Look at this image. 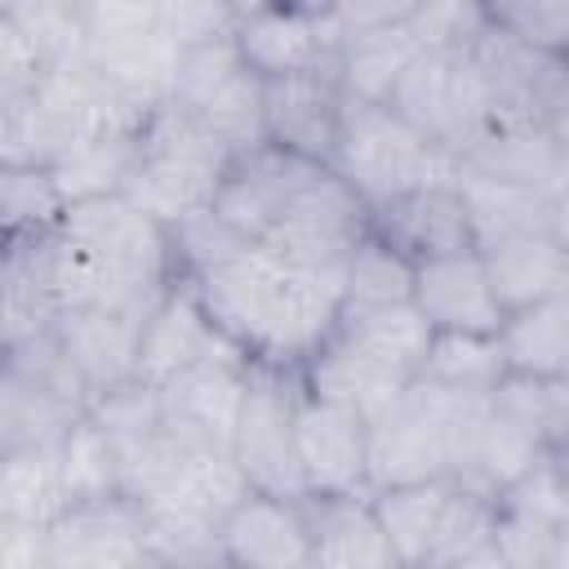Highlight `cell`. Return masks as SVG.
I'll return each mask as SVG.
<instances>
[{
  "label": "cell",
  "instance_id": "obj_1",
  "mask_svg": "<svg viewBox=\"0 0 569 569\" xmlns=\"http://www.w3.org/2000/svg\"><path fill=\"white\" fill-rule=\"evenodd\" d=\"M191 284L209 320L276 369H302L342 316V267H289L258 240Z\"/></svg>",
  "mask_w": 569,
  "mask_h": 569
},
{
  "label": "cell",
  "instance_id": "obj_2",
  "mask_svg": "<svg viewBox=\"0 0 569 569\" xmlns=\"http://www.w3.org/2000/svg\"><path fill=\"white\" fill-rule=\"evenodd\" d=\"M227 164L231 147L218 142L187 107L164 98L138 133V164L129 173L124 196L164 227H173L178 218L213 204Z\"/></svg>",
  "mask_w": 569,
  "mask_h": 569
},
{
  "label": "cell",
  "instance_id": "obj_3",
  "mask_svg": "<svg viewBox=\"0 0 569 569\" xmlns=\"http://www.w3.org/2000/svg\"><path fill=\"white\" fill-rule=\"evenodd\" d=\"M458 164H462L458 151L427 138L391 102L347 98L329 169H338L365 196V204L391 200V196H400L409 187H422V182L453 178Z\"/></svg>",
  "mask_w": 569,
  "mask_h": 569
},
{
  "label": "cell",
  "instance_id": "obj_4",
  "mask_svg": "<svg viewBox=\"0 0 569 569\" xmlns=\"http://www.w3.org/2000/svg\"><path fill=\"white\" fill-rule=\"evenodd\" d=\"M409 124H418L427 138H436L449 151H467L493 120V93L489 80L471 53V44H431L422 49L400 84L387 98Z\"/></svg>",
  "mask_w": 569,
  "mask_h": 569
},
{
  "label": "cell",
  "instance_id": "obj_5",
  "mask_svg": "<svg viewBox=\"0 0 569 569\" xmlns=\"http://www.w3.org/2000/svg\"><path fill=\"white\" fill-rule=\"evenodd\" d=\"M298 396H302V373L298 369H276L253 360L249 396L231 436V453L244 471V480L262 493L280 498H307V476L298 458Z\"/></svg>",
  "mask_w": 569,
  "mask_h": 569
},
{
  "label": "cell",
  "instance_id": "obj_6",
  "mask_svg": "<svg viewBox=\"0 0 569 569\" xmlns=\"http://www.w3.org/2000/svg\"><path fill=\"white\" fill-rule=\"evenodd\" d=\"M58 231L129 284L160 289V284L178 280L169 227L160 218H151L142 204H133L124 191L67 204L58 218Z\"/></svg>",
  "mask_w": 569,
  "mask_h": 569
},
{
  "label": "cell",
  "instance_id": "obj_7",
  "mask_svg": "<svg viewBox=\"0 0 569 569\" xmlns=\"http://www.w3.org/2000/svg\"><path fill=\"white\" fill-rule=\"evenodd\" d=\"M253 378V356L236 342H222L204 360L187 365L160 387L164 427L182 449H231L244 396Z\"/></svg>",
  "mask_w": 569,
  "mask_h": 569
},
{
  "label": "cell",
  "instance_id": "obj_8",
  "mask_svg": "<svg viewBox=\"0 0 569 569\" xmlns=\"http://www.w3.org/2000/svg\"><path fill=\"white\" fill-rule=\"evenodd\" d=\"M449 476L445 387L413 378L387 409L369 418V489Z\"/></svg>",
  "mask_w": 569,
  "mask_h": 569
},
{
  "label": "cell",
  "instance_id": "obj_9",
  "mask_svg": "<svg viewBox=\"0 0 569 569\" xmlns=\"http://www.w3.org/2000/svg\"><path fill=\"white\" fill-rule=\"evenodd\" d=\"M365 236H369L365 196L338 169H325L258 244H267L289 267H342Z\"/></svg>",
  "mask_w": 569,
  "mask_h": 569
},
{
  "label": "cell",
  "instance_id": "obj_10",
  "mask_svg": "<svg viewBox=\"0 0 569 569\" xmlns=\"http://www.w3.org/2000/svg\"><path fill=\"white\" fill-rule=\"evenodd\" d=\"M325 169L329 164L307 160V156L267 138V142L231 156V164L222 173V187L213 196V209L231 227H240L249 240H262Z\"/></svg>",
  "mask_w": 569,
  "mask_h": 569
},
{
  "label": "cell",
  "instance_id": "obj_11",
  "mask_svg": "<svg viewBox=\"0 0 569 569\" xmlns=\"http://www.w3.org/2000/svg\"><path fill=\"white\" fill-rule=\"evenodd\" d=\"M151 565L147 516L133 493L67 502L49 525V569H129Z\"/></svg>",
  "mask_w": 569,
  "mask_h": 569
},
{
  "label": "cell",
  "instance_id": "obj_12",
  "mask_svg": "<svg viewBox=\"0 0 569 569\" xmlns=\"http://www.w3.org/2000/svg\"><path fill=\"white\" fill-rule=\"evenodd\" d=\"M369 231L378 240H387L391 249H400L409 262L476 249V222H471V204L458 187V173L369 204Z\"/></svg>",
  "mask_w": 569,
  "mask_h": 569
},
{
  "label": "cell",
  "instance_id": "obj_13",
  "mask_svg": "<svg viewBox=\"0 0 569 569\" xmlns=\"http://www.w3.org/2000/svg\"><path fill=\"white\" fill-rule=\"evenodd\" d=\"M569 516V485L556 458H538L525 476L493 493V547L511 569H551L560 525Z\"/></svg>",
  "mask_w": 569,
  "mask_h": 569
},
{
  "label": "cell",
  "instance_id": "obj_14",
  "mask_svg": "<svg viewBox=\"0 0 569 569\" xmlns=\"http://www.w3.org/2000/svg\"><path fill=\"white\" fill-rule=\"evenodd\" d=\"M298 458L307 493H356L369 489V418L342 400L298 396Z\"/></svg>",
  "mask_w": 569,
  "mask_h": 569
},
{
  "label": "cell",
  "instance_id": "obj_15",
  "mask_svg": "<svg viewBox=\"0 0 569 569\" xmlns=\"http://www.w3.org/2000/svg\"><path fill=\"white\" fill-rule=\"evenodd\" d=\"M342 40L347 31L333 13H302L289 4H271L236 27L240 58L262 80L293 76V71H338Z\"/></svg>",
  "mask_w": 569,
  "mask_h": 569
},
{
  "label": "cell",
  "instance_id": "obj_16",
  "mask_svg": "<svg viewBox=\"0 0 569 569\" xmlns=\"http://www.w3.org/2000/svg\"><path fill=\"white\" fill-rule=\"evenodd\" d=\"M413 307L436 333H498L507 320L480 244L413 262Z\"/></svg>",
  "mask_w": 569,
  "mask_h": 569
},
{
  "label": "cell",
  "instance_id": "obj_17",
  "mask_svg": "<svg viewBox=\"0 0 569 569\" xmlns=\"http://www.w3.org/2000/svg\"><path fill=\"white\" fill-rule=\"evenodd\" d=\"M262 102H267V138L329 164L347 111V89L338 71H293V76H271L262 80Z\"/></svg>",
  "mask_w": 569,
  "mask_h": 569
},
{
  "label": "cell",
  "instance_id": "obj_18",
  "mask_svg": "<svg viewBox=\"0 0 569 569\" xmlns=\"http://www.w3.org/2000/svg\"><path fill=\"white\" fill-rule=\"evenodd\" d=\"M222 556L244 569H302L311 565V529L302 498L249 489L222 520Z\"/></svg>",
  "mask_w": 569,
  "mask_h": 569
},
{
  "label": "cell",
  "instance_id": "obj_19",
  "mask_svg": "<svg viewBox=\"0 0 569 569\" xmlns=\"http://www.w3.org/2000/svg\"><path fill=\"white\" fill-rule=\"evenodd\" d=\"M462 164L556 200V191L569 182V142L551 120H493L462 151Z\"/></svg>",
  "mask_w": 569,
  "mask_h": 569
},
{
  "label": "cell",
  "instance_id": "obj_20",
  "mask_svg": "<svg viewBox=\"0 0 569 569\" xmlns=\"http://www.w3.org/2000/svg\"><path fill=\"white\" fill-rule=\"evenodd\" d=\"M302 511L311 529V565H329V569H396L400 565L378 520L373 489L307 493Z\"/></svg>",
  "mask_w": 569,
  "mask_h": 569
},
{
  "label": "cell",
  "instance_id": "obj_21",
  "mask_svg": "<svg viewBox=\"0 0 569 569\" xmlns=\"http://www.w3.org/2000/svg\"><path fill=\"white\" fill-rule=\"evenodd\" d=\"M222 342H231L204 311L196 284L187 276H178L164 298L156 302V311L142 325V347H138V378L164 387L173 373H182L187 365L204 360L209 351H218Z\"/></svg>",
  "mask_w": 569,
  "mask_h": 569
},
{
  "label": "cell",
  "instance_id": "obj_22",
  "mask_svg": "<svg viewBox=\"0 0 569 569\" xmlns=\"http://www.w3.org/2000/svg\"><path fill=\"white\" fill-rule=\"evenodd\" d=\"M147 316L111 311V307H67L58 311V342L84 373L93 400L124 378H138V347H142Z\"/></svg>",
  "mask_w": 569,
  "mask_h": 569
},
{
  "label": "cell",
  "instance_id": "obj_23",
  "mask_svg": "<svg viewBox=\"0 0 569 569\" xmlns=\"http://www.w3.org/2000/svg\"><path fill=\"white\" fill-rule=\"evenodd\" d=\"M333 338H342L351 351L382 365L387 373L413 382L422 373L436 329L422 320V311L413 302H387V307H342Z\"/></svg>",
  "mask_w": 569,
  "mask_h": 569
},
{
  "label": "cell",
  "instance_id": "obj_24",
  "mask_svg": "<svg viewBox=\"0 0 569 569\" xmlns=\"http://www.w3.org/2000/svg\"><path fill=\"white\" fill-rule=\"evenodd\" d=\"M480 253H485L493 289H498V302L507 311H520L560 289L569 249L556 240L551 227H533V231H511V236L485 240Z\"/></svg>",
  "mask_w": 569,
  "mask_h": 569
},
{
  "label": "cell",
  "instance_id": "obj_25",
  "mask_svg": "<svg viewBox=\"0 0 569 569\" xmlns=\"http://www.w3.org/2000/svg\"><path fill=\"white\" fill-rule=\"evenodd\" d=\"M453 498H458V480L453 476L373 489L378 520H382V529H387L400 565H427L431 560V551L440 542V529L449 520Z\"/></svg>",
  "mask_w": 569,
  "mask_h": 569
},
{
  "label": "cell",
  "instance_id": "obj_26",
  "mask_svg": "<svg viewBox=\"0 0 569 569\" xmlns=\"http://www.w3.org/2000/svg\"><path fill=\"white\" fill-rule=\"evenodd\" d=\"M431 49L427 31L413 22L405 27H378V31H347L342 40V67L338 80L347 89V98H365V102H387L391 89L400 84V76L409 71V62Z\"/></svg>",
  "mask_w": 569,
  "mask_h": 569
},
{
  "label": "cell",
  "instance_id": "obj_27",
  "mask_svg": "<svg viewBox=\"0 0 569 569\" xmlns=\"http://www.w3.org/2000/svg\"><path fill=\"white\" fill-rule=\"evenodd\" d=\"M71 502L58 445L0 449V516L27 525H53Z\"/></svg>",
  "mask_w": 569,
  "mask_h": 569
},
{
  "label": "cell",
  "instance_id": "obj_28",
  "mask_svg": "<svg viewBox=\"0 0 569 569\" xmlns=\"http://www.w3.org/2000/svg\"><path fill=\"white\" fill-rule=\"evenodd\" d=\"M89 409L71 396L31 382L13 369H0V449L18 445H58Z\"/></svg>",
  "mask_w": 569,
  "mask_h": 569
},
{
  "label": "cell",
  "instance_id": "obj_29",
  "mask_svg": "<svg viewBox=\"0 0 569 569\" xmlns=\"http://www.w3.org/2000/svg\"><path fill=\"white\" fill-rule=\"evenodd\" d=\"M498 342L511 373H529V378L565 373L569 369V298L551 293L533 307L507 311Z\"/></svg>",
  "mask_w": 569,
  "mask_h": 569
},
{
  "label": "cell",
  "instance_id": "obj_30",
  "mask_svg": "<svg viewBox=\"0 0 569 569\" xmlns=\"http://www.w3.org/2000/svg\"><path fill=\"white\" fill-rule=\"evenodd\" d=\"M142 133V129H138ZM138 133H93L71 142L49 169L67 204L93 200V196H116L129 187V173L138 164Z\"/></svg>",
  "mask_w": 569,
  "mask_h": 569
},
{
  "label": "cell",
  "instance_id": "obj_31",
  "mask_svg": "<svg viewBox=\"0 0 569 569\" xmlns=\"http://www.w3.org/2000/svg\"><path fill=\"white\" fill-rule=\"evenodd\" d=\"M76 138V129L62 120V111L40 93L0 98V164H53Z\"/></svg>",
  "mask_w": 569,
  "mask_h": 569
},
{
  "label": "cell",
  "instance_id": "obj_32",
  "mask_svg": "<svg viewBox=\"0 0 569 569\" xmlns=\"http://www.w3.org/2000/svg\"><path fill=\"white\" fill-rule=\"evenodd\" d=\"M458 187L471 204V222H476V244L511 236V231H533V227H551V196L529 191V187H511L498 182L489 173H476L467 164H458Z\"/></svg>",
  "mask_w": 569,
  "mask_h": 569
},
{
  "label": "cell",
  "instance_id": "obj_33",
  "mask_svg": "<svg viewBox=\"0 0 569 569\" xmlns=\"http://www.w3.org/2000/svg\"><path fill=\"white\" fill-rule=\"evenodd\" d=\"M182 107V102H178ZM218 142H227L231 147V156L236 151H249V147H258V142H267V102H262V76L258 71H249V67H240V71H231L209 98H200L196 107H187Z\"/></svg>",
  "mask_w": 569,
  "mask_h": 569
},
{
  "label": "cell",
  "instance_id": "obj_34",
  "mask_svg": "<svg viewBox=\"0 0 569 569\" xmlns=\"http://www.w3.org/2000/svg\"><path fill=\"white\" fill-rule=\"evenodd\" d=\"M507 373L498 333H436L418 378L453 391H493Z\"/></svg>",
  "mask_w": 569,
  "mask_h": 569
},
{
  "label": "cell",
  "instance_id": "obj_35",
  "mask_svg": "<svg viewBox=\"0 0 569 569\" xmlns=\"http://www.w3.org/2000/svg\"><path fill=\"white\" fill-rule=\"evenodd\" d=\"M413 302V262L373 231L342 262V307Z\"/></svg>",
  "mask_w": 569,
  "mask_h": 569
},
{
  "label": "cell",
  "instance_id": "obj_36",
  "mask_svg": "<svg viewBox=\"0 0 569 569\" xmlns=\"http://www.w3.org/2000/svg\"><path fill=\"white\" fill-rule=\"evenodd\" d=\"M58 458H62V480H67L71 502H80V498L124 493L120 449H116L111 436L93 422V413H84V418L58 440Z\"/></svg>",
  "mask_w": 569,
  "mask_h": 569
},
{
  "label": "cell",
  "instance_id": "obj_37",
  "mask_svg": "<svg viewBox=\"0 0 569 569\" xmlns=\"http://www.w3.org/2000/svg\"><path fill=\"white\" fill-rule=\"evenodd\" d=\"M67 200L44 164H0V213L4 236H40L53 231Z\"/></svg>",
  "mask_w": 569,
  "mask_h": 569
},
{
  "label": "cell",
  "instance_id": "obj_38",
  "mask_svg": "<svg viewBox=\"0 0 569 569\" xmlns=\"http://www.w3.org/2000/svg\"><path fill=\"white\" fill-rule=\"evenodd\" d=\"M169 244H173V271L196 280V276L222 267L227 258H236L253 240L240 227H231L213 204H204V209H196L169 227Z\"/></svg>",
  "mask_w": 569,
  "mask_h": 569
},
{
  "label": "cell",
  "instance_id": "obj_39",
  "mask_svg": "<svg viewBox=\"0 0 569 569\" xmlns=\"http://www.w3.org/2000/svg\"><path fill=\"white\" fill-rule=\"evenodd\" d=\"M480 9L498 31L569 62V0H480Z\"/></svg>",
  "mask_w": 569,
  "mask_h": 569
},
{
  "label": "cell",
  "instance_id": "obj_40",
  "mask_svg": "<svg viewBox=\"0 0 569 569\" xmlns=\"http://www.w3.org/2000/svg\"><path fill=\"white\" fill-rule=\"evenodd\" d=\"M236 27H240V18L231 13L227 0H160V31L178 49L231 40Z\"/></svg>",
  "mask_w": 569,
  "mask_h": 569
},
{
  "label": "cell",
  "instance_id": "obj_41",
  "mask_svg": "<svg viewBox=\"0 0 569 569\" xmlns=\"http://www.w3.org/2000/svg\"><path fill=\"white\" fill-rule=\"evenodd\" d=\"M84 40H120L160 31V0H80Z\"/></svg>",
  "mask_w": 569,
  "mask_h": 569
},
{
  "label": "cell",
  "instance_id": "obj_42",
  "mask_svg": "<svg viewBox=\"0 0 569 569\" xmlns=\"http://www.w3.org/2000/svg\"><path fill=\"white\" fill-rule=\"evenodd\" d=\"M44 76H49L44 53L27 40L22 27H13L9 18H0V98L31 93Z\"/></svg>",
  "mask_w": 569,
  "mask_h": 569
},
{
  "label": "cell",
  "instance_id": "obj_43",
  "mask_svg": "<svg viewBox=\"0 0 569 569\" xmlns=\"http://www.w3.org/2000/svg\"><path fill=\"white\" fill-rule=\"evenodd\" d=\"M431 0H338L333 18L342 31H378V27H405L413 22Z\"/></svg>",
  "mask_w": 569,
  "mask_h": 569
},
{
  "label": "cell",
  "instance_id": "obj_44",
  "mask_svg": "<svg viewBox=\"0 0 569 569\" xmlns=\"http://www.w3.org/2000/svg\"><path fill=\"white\" fill-rule=\"evenodd\" d=\"M0 569H49V525L0 516Z\"/></svg>",
  "mask_w": 569,
  "mask_h": 569
},
{
  "label": "cell",
  "instance_id": "obj_45",
  "mask_svg": "<svg viewBox=\"0 0 569 569\" xmlns=\"http://www.w3.org/2000/svg\"><path fill=\"white\" fill-rule=\"evenodd\" d=\"M551 231H556V240L569 249V182L556 191V200H551Z\"/></svg>",
  "mask_w": 569,
  "mask_h": 569
},
{
  "label": "cell",
  "instance_id": "obj_46",
  "mask_svg": "<svg viewBox=\"0 0 569 569\" xmlns=\"http://www.w3.org/2000/svg\"><path fill=\"white\" fill-rule=\"evenodd\" d=\"M556 129H560V138L569 142V80H565V89H560V98H556V107H551V116H547Z\"/></svg>",
  "mask_w": 569,
  "mask_h": 569
},
{
  "label": "cell",
  "instance_id": "obj_47",
  "mask_svg": "<svg viewBox=\"0 0 569 569\" xmlns=\"http://www.w3.org/2000/svg\"><path fill=\"white\" fill-rule=\"evenodd\" d=\"M231 4V13L244 22V18H253V13H262V9H271L276 0H227Z\"/></svg>",
  "mask_w": 569,
  "mask_h": 569
},
{
  "label": "cell",
  "instance_id": "obj_48",
  "mask_svg": "<svg viewBox=\"0 0 569 569\" xmlns=\"http://www.w3.org/2000/svg\"><path fill=\"white\" fill-rule=\"evenodd\" d=\"M551 569H569V516L560 525V538H556V556H551Z\"/></svg>",
  "mask_w": 569,
  "mask_h": 569
},
{
  "label": "cell",
  "instance_id": "obj_49",
  "mask_svg": "<svg viewBox=\"0 0 569 569\" xmlns=\"http://www.w3.org/2000/svg\"><path fill=\"white\" fill-rule=\"evenodd\" d=\"M276 4H289V9H302V13H333L338 0H276Z\"/></svg>",
  "mask_w": 569,
  "mask_h": 569
},
{
  "label": "cell",
  "instance_id": "obj_50",
  "mask_svg": "<svg viewBox=\"0 0 569 569\" xmlns=\"http://www.w3.org/2000/svg\"><path fill=\"white\" fill-rule=\"evenodd\" d=\"M551 458H556V467H560V476H565V485H569V440H565V445H556V449H551Z\"/></svg>",
  "mask_w": 569,
  "mask_h": 569
},
{
  "label": "cell",
  "instance_id": "obj_51",
  "mask_svg": "<svg viewBox=\"0 0 569 569\" xmlns=\"http://www.w3.org/2000/svg\"><path fill=\"white\" fill-rule=\"evenodd\" d=\"M71 4H80V0H71Z\"/></svg>",
  "mask_w": 569,
  "mask_h": 569
}]
</instances>
